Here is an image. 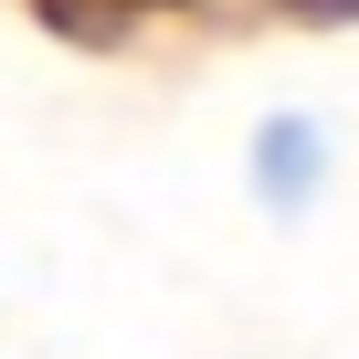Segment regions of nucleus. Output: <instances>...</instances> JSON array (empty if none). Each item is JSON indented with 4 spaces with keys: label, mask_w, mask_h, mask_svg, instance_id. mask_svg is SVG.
Wrapping results in <instances>:
<instances>
[{
    "label": "nucleus",
    "mask_w": 359,
    "mask_h": 359,
    "mask_svg": "<svg viewBox=\"0 0 359 359\" xmlns=\"http://www.w3.org/2000/svg\"><path fill=\"white\" fill-rule=\"evenodd\" d=\"M317 191H327V127L296 116V106H275V116L254 127V201H264L275 222H296Z\"/></svg>",
    "instance_id": "obj_1"
}]
</instances>
